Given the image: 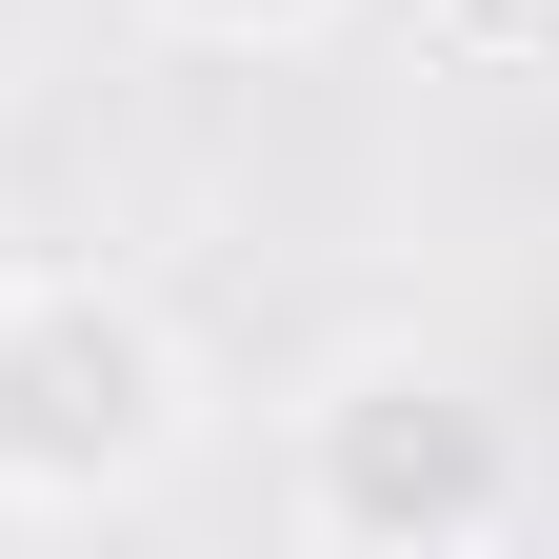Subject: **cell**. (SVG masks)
I'll return each mask as SVG.
<instances>
[{
	"label": "cell",
	"instance_id": "1",
	"mask_svg": "<svg viewBox=\"0 0 559 559\" xmlns=\"http://www.w3.org/2000/svg\"><path fill=\"white\" fill-rule=\"evenodd\" d=\"M200 440V340L120 260H0V520H120Z\"/></svg>",
	"mask_w": 559,
	"mask_h": 559
},
{
	"label": "cell",
	"instance_id": "2",
	"mask_svg": "<svg viewBox=\"0 0 559 559\" xmlns=\"http://www.w3.org/2000/svg\"><path fill=\"white\" fill-rule=\"evenodd\" d=\"M280 500H300V539H340V559H460V539L520 520V419L479 400L460 360L380 340V360H340V380L300 400Z\"/></svg>",
	"mask_w": 559,
	"mask_h": 559
},
{
	"label": "cell",
	"instance_id": "3",
	"mask_svg": "<svg viewBox=\"0 0 559 559\" xmlns=\"http://www.w3.org/2000/svg\"><path fill=\"white\" fill-rule=\"evenodd\" d=\"M160 40H200V60H280V40H320L340 0H140Z\"/></svg>",
	"mask_w": 559,
	"mask_h": 559
}]
</instances>
